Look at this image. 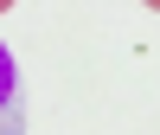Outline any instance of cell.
Here are the masks:
<instances>
[{
    "label": "cell",
    "mask_w": 160,
    "mask_h": 135,
    "mask_svg": "<svg viewBox=\"0 0 160 135\" xmlns=\"http://www.w3.org/2000/svg\"><path fill=\"white\" fill-rule=\"evenodd\" d=\"M0 135H26V84H19L7 39H0Z\"/></svg>",
    "instance_id": "1"
},
{
    "label": "cell",
    "mask_w": 160,
    "mask_h": 135,
    "mask_svg": "<svg viewBox=\"0 0 160 135\" xmlns=\"http://www.w3.org/2000/svg\"><path fill=\"white\" fill-rule=\"evenodd\" d=\"M7 7H13V0H0V13H7Z\"/></svg>",
    "instance_id": "2"
}]
</instances>
